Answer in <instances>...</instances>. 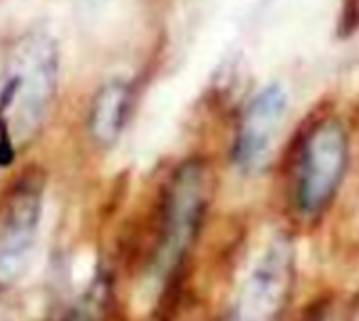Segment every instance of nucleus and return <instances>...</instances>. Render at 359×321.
Here are the masks:
<instances>
[{
    "label": "nucleus",
    "mask_w": 359,
    "mask_h": 321,
    "mask_svg": "<svg viewBox=\"0 0 359 321\" xmlns=\"http://www.w3.org/2000/svg\"><path fill=\"white\" fill-rule=\"evenodd\" d=\"M57 57L48 42L34 40L21 57L17 71L0 99V166L11 164L17 139H27L42 122L55 88Z\"/></svg>",
    "instance_id": "obj_1"
},
{
    "label": "nucleus",
    "mask_w": 359,
    "mask_h": 321,
    "mask_svg": "<svg viewBox=\"0 0 359 321\" xmlns=\"http://www.w3.org/2000/svg\"><path fill=\"white\" fill-rule=\"evenodd\" d=\"M349 158L343 124L324 118L313 124L303 141L297 170V204L305 214H318L334 198Z\"/></svg>",
    "instance_id": "obj_2"
},
{
    "label": "nucleus",
    "mask_w": 359,
    "mask_h": 321,
    "mask_svg": "<svg viewBox=\"0 0 359 321\" xmlns=\"http://www.w3.org/2000/svg\"><path fill=\"white\" fill-rule=\"evenodd\" d=\"M208 202V170L202 162L191 160L183 164L166 191L162 233L158 244V269L162 275L170 273L189 250L200 229Z\"/></svg>",
    "instance_id": "obj_3"
},
{
    "label": "nucleus",
    "mask_w": 359,
    "mask_h": 321,
    "mask_svg": "<svg viewBox=\"0 0 359 321\" xmlns=\"http://www.w3.org/2000/svg\"><path fill=\"white\" fill-rule=\"evenodd\" d=\"M42 214V185L36 177L23 179L6 206L0 223V286L21 278L29 263Z\"/></svg>",
    "instance_id": "obj_4"
},
{
    "label": "nucleus",
    "mask_w": 359,
    "mask_h": 321,
    "mask_svg": "<svg viewBox=\"0 0 359 321\" xmlns=\"http://www.w3.org/2000/svg\"><path fill=\"white\" fill-rule=\"evenodd\" d=\"M292 280V248L276 240L248 278L233 321H273L280 313Z\"/></svg>",
    "instance_id": "obj_5"
},
{
    "label": "nucleus",
    "mask_w": 359,
    "mask_h": 321,
    "mask_svg": "<svg viewBox=\"0 0 359 321\" xmlns=\"http://www.w3.org/2000/svg\"><path fill=\"white\" fill-rule=\"evenodd\" d=\"M286 109L288 97L278 84L263 88L248 103L233 143V162L242 170L255 172L263 168L273 147L278 128L284 122Z\"/></svg>",
    "instance_id": "obj_6"
},
{
    "label": "nucleus",
    "mask_w": 359,
    "mask_h": 321,
    "mask_svg": "<svg viewBox=\"0 0 359 321\" xmlns=\"http://www.w3.org/2000/svg\"><path fill=\"white\" fill-rule=\"evenodd\" d=\"M130 109V88L124 82H109L95 95L88 114L90 137L101 145H111L120 137Z\"/></svg>",
    "instance_id": "obj_7"
},
{
    "label": "nucleus",
    "mask_w": 359,
    "mask_h": 321,
    "mask_svg": "<svg viewBox=\"0 0 359 321\" xmlns=\"http://www.w3.org/2000/svg\"><path fill=\"white\" fill-rule=\"evenodd\" d=\"M65 321H93V317H90V313H88L86 309H74V311L65 317Z\"/></svg>",
    "instance_id": "obj_8"
}]
</instances>
